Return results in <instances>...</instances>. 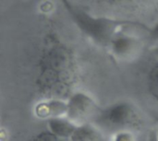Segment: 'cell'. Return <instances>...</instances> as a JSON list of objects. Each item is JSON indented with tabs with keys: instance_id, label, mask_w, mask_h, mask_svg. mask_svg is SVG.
Returning <instances> with one entry per match:
<instances>
[{
	"instance_id": "1",
	"label": "cell",
	"mask_w": 158,
	"mask_h": 141,
	"mask_svg": "<svg viewBox=\"0 0 158 141\" xmlns=\"http://www.w3.org/2000/svg\"><path fill=\"white\" fill-rule=\"evenodd\" d=\"M60 1L78 29L95 44L106 49H108L117 34L138 25L128 20L94 16L70 0Z\"/></svg>"
},
{
	"instance_id": "2",
	"label": "cell",
	"mask_w": 158,
	"mask_h": 141,
	"mask_svg": "<svg viewBox=\"0 0 158 141\" xmlns=\"http://www.w3.org/2000/svg\"><path fill=\"white\" fill-rule=\"evenodd\" d=\"M99 121L102 125L120 131H131L141 125V115L130 102L117 103L105 110Z\"/></svg>"
},
{
	"instance_id": "3",
	"label": "cell",
	"mask_w": 158,
	"mask_h": 141,
	"mask_svg": "<svg viewBox=\"0 0 158 141\" xmlns=\"http://www.w3.org/2000/svg\"><path fill=\"white\" fill-rule=\"evenodd\" d=\"M143 47V41L139 36L124 30L116 35L108 49L118 60H130L136 56Z\"/></svg>"
},
{
	"instance_id": "4",
	"label": "cell",
	"mask_w": 158,
	"mask_h": 141,
	"mask_svg": "<svg viewBox=\"0 0 158 141\" xmlns=\"http://www.w3.org/2000/svg\"><path fill=\"white\" fill-rule=\"evenodd\" d=\"M67 118L80 126L93 114L95 103L94 100L84 92H75L67 101Z\"/></svg>"
},
{
	"instance_id": "5",
	"label": "cell",
	"mask_w": 158,
	"mask_h": 141,
	"mask_svg": "<svg viewBox=\"0 0 158 141\" xmlns=\"http://www.w3.org/2000/svg\"><path fill=\"white\" fill-rule=\"evenodd\" d=\"M68 113V103L59 100H51L36 106V115L41 117L56 118L66 117Z\"/></svg>"
},
{
	"instance_id": "6",
	"label": "cell",
	"mask_w": 158,
	"mask_h": 141,
	"mask_svg": "<svg viewBox=\"0 0 158 141\" xmlns=\"http://www.w3.org/2000/svg\"><path fill=\"white\" fill-rule=\"evenodd\" d=\"M48 126L50 130L59 138L73 137L79 127L67 117H56L49 119Z\"/></svg>"
},
{
	"instance_id": "7",
	"label": "cell",
	"mask_w": 158,
	"mask_h": 141,
	"mask_svg": "<svg viewBox=\"0 0 158 141\" xmlns=\"http://www.w3.org/2000/svg\"><path fill=\"white\" fill-rule=\"evenodd\" d=\"M149 91L158 101V63L151 69L149 75Z\"/></svg>"
},
{
	"instance_id": "8",
	"label": "cell",
	"mask_w": 158,
	"mask_h": 141,
	"mask_svg": "<svg viewBox=\"0 0 158 141\" xmlns=\"http://www.w3.org/2000/svg\"><path fill=\"white\" fill-rule=\"evenodd\" d=\"M113 141H135L131 131H120L116 133Z\"/></svg>"
},
{
	"instance_id": "9",
	"label": "cell",
	"mask_w": 158,
	"mask_h": 141,
	"mask_svg": "<svg viewBox=\"0 0 158 141\" xmlns=\"http://www.w3.org/2000/svg\"><path fill=\"white\" fill-rule=\"evenodd\" d=\"M148 36L150 42L153 43V45L158 44V22L156 23L149 30H148Z\"/></svg>"
},
{
	"instance_id": "10",
	"label": "cell",
	"mask_w": 158,
	"mask_h": 141,
	"mask_svg": "<svg viewBox=\"0 0 158 141\" xmlns=\"http://www.w3.org/2000/svg\"><path fill=\"white\" fill-rule=\"evenodd\" d=\"M148 141H158V135L157 133H156V131L153 132V133L150 135Z\"/></svg>"
},
{
	"instance_id": "11",
	"label": "cell",
	"mask_w": 158,
	"mask_h": 141,
	"mask_svg": "<svg viewBox=\"0 0 158 141\" xmlns=\"http://www.w3.org/2000/svg\"><path fill=\"white\" fill-rule=\"evenodd\" d=\"M154 54H155V55L156 56V58H157L158 60V44L154 46Z\"/></svg>"
}]
</instances>
